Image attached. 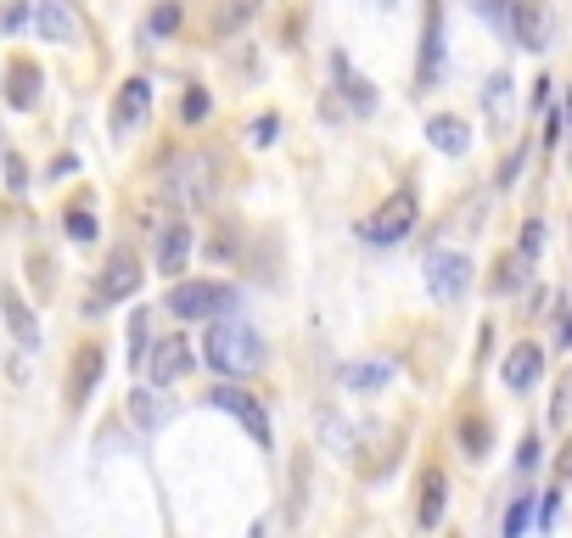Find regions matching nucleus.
Listing matches in <instances>:
<instances>
[{
  "label": "nucleus",
  "mask_w": 572,
  "mask_h": 538,
  "mask_svg": "<svg viewBox=\"0 0 572 538\" xmlns=\"http://www.w3.org/2000/svg\"><path fill=\"white\" fill-rule=\"evenodd\" d=\"M556 510H561V494H556V488H550V499H544V510H539V522L550 527V522H556Z\"/></svg>",
  "instance_id": "nucleus-39"
},
{
  "label": "nucleus",
  "mask_w": 572,
  "mask_h": 538,
  "mask_svg": "<svg viewBox=\"0 0 572 538\" xmlns=\"http://www.w3.org/2000/svg\"><path fill=\"white\" fill-rule=\"evenodd\" d=\"M214 180H219V163L208 152H186L174 157L169 180H163V191H169L174 208H202V202L214 197Z\"/></svg>",
  "instance_id": "nucleus-2"
},
{
  "label": "nucleus",
  "mask_w": 572,
  "mask_h": 538,
  "mask_svg": "<svg viewBox=\"0 0 572 538\" xmlns=\"http://www.w3.org/2000/svg\"><path fill=\"white\" fill-rule=\"evenodd\" d=\"M141 258L129 253V247H118L113 258H107V264H101V275H96V309L101 303H129L135 298V286H141Z\"/></svg>",
  "instance_id": "nucleus-6"
},
{
  "label": "nucleus",
  "mask_w": 572,
  "mask_h": 538,
  "mask_svg": "<svg viewBox=\"0 0 572 538\" xmlns=\"http://www.w3.org/2000/svg\"><path fill=\"white\" fill-rule=\"evenodd\" d=\"M343 382L354 387V393H376V387L393 382V359H365V365H348Z\"/></svg>",
  "instance_id": "nucleus-21"
},
{
  "label": "nucleus",
  "mask_w": 572,
  "mask_h": 538,
  "mask_svg": "<svg viewBox=\"0 0 572 538\" xmlns=\"http://www.w3.org/2000/svg\"><path fill=\"white\" fill-rule=\"evenodd\" d=\"M444 510H449V477L438 466H427V471H421V505H415V522L438 527V522H444Z\"/></svg>",
  "instance_id": "nucleus-13"
},
{
  "label": "nucleus",
  "mask_w": 572,
  "mask_h": 538,
  "mask_svg": "<svg viewBox=\"0 0 572 538\" xmlns=\"http://www.w3.org/2000/svg\"><path fill=\"white\" fill-rule=\"evenodd\" d=\"M34 90H40V73H34V62H17V68H12V107H23V113H29V107H34Z\"/></svg>",
  "instance_id": "nucleus-23"
},
{
  "label": "nucleus",
  "mask_w": 572,
  "mask_h": 538,
  "mask_svg": "<svg viewBox=\"0 0 572 538\" xmlns=\"http://www.w3.org/2000/svg\"><path fill=\"white\" fill-rule=\"evenodd\" d=\"M516 466H522V471L539 466V438H522V454H516Z\"/></svg>",
  "instance_id": "nucleus-37"
},
{
  "label": "nucleus",
  "mask_w": 572,
  "mask_h": 538,
  "mask_svg": "<svg viewBox=\"0 0 572 538\" xmlns=\"http://www.w3.org/2000/svg\"><path fill=\"white\" fill-rule=\"evenodd\" d=\"M186 258H191V230L186 225H169L158 236V269L174 281V269H186Z\"/></svg>",
  "instance_id": "nucleus-19"
},
{
  "label": "nucleus",
  "mask_w": 572,
  "mask_h": 538,
  "mask_svg": "<svg viewBox=\"0 0 572 538\" xmlns=\"http://www.w3.org/2000/svg\"><path fill=\"white\" fill-rule=\"evenodd\" d=\"M438 73H444V23H438V12L427 17V34H421V85H438Z\"/></svg>",
  "instance_id": "nucleus-17"
},
{
  "label": "nucleus",
  "mask_w": 572,
  "mask_h": 538,
  "mask_svg": "<svg viewBox=\"0 0 572 538\" xmlns=\"http://www.w3.org/2000/svg\"><path fill=\"white\" fill-rule=\"evenodd\" d=\"M101 382V348H85V354L73 359V376H68V404H85Z\"/></svg>",
  "instance_id": "nucleus-18"
},
{
  "label": "nucleus",
  "mask_w": 572,
  "mask_h": 538,
  "mask_svg": "<svg viewBox=\"0 0 572 538\" xmlns=\"http://www.w3.org/2000/svg\"><path fill=\"white\" fill-rule=\"evenodd\" d=\"M572 415V370L561 376V387H556V404H550V421H567Z\"/></svg>",
  "instance_id": "nucleus-32"
},
{
  "label": "nucleus",
  "mask_w": 572,
  "mask_h": 538,
  "mask_svg": "<svg viewBox=\"0 0 572 538\" xmlns=\"http://www.w3.org/2000/svg\"><path fill=\"white\" fill-rule=\"evenodd\" d=\"M483 107H488V118H494V124H505V113H511V79H505V73H494V79H488Z\"/></svg>",
  "instance_id": "nucleus-24"
},
{
  "label": "nucleus",
  "mask_w": 572,
  "mask_h": 538,
  "mask_svg": "<svg viewBox=\"0 0 572 538\" xmlns=\"http://www.w3.org/2000/svg\"><path fill=\"white\" fill-rule=\"evenodd\" d=\"M488 438H494V432H488V421H460V443H466V454H488Z\"/></svg>",
  "instance_id": "nucleus-27"
},
{
  "label": "nucleus",
  "mask_w": 572,
  "mask_h": 538,
  "mask_svg": "<svg viewBox=\"0 0 572 538\" xmlns=\"http://www.w3.org/2000/svg\"><path fill=\"white\" fill-rule=\"evenodd\" d=\"M539 247H544V219H528V225H522V253L539 258Z\"/></svg>",
  "instance_id": "nucleus-33"
},
{
  "label": "nucleus",
  "mask_w": 572,
  "mask_h": 538,
  "mask_svg": "<svg viewBox=\"0 0 572 538\" xmlns=\"http://www.w3.org/2000/svg\"><path fill=\"white\" fill-rule=\"evenodd\" d=\"M141 365H146V376H152V387H174L191 370V348L180 337H169V342H158L152 359H141Z\"/></svg>",
  "instance_id": "nucleus-11"
},
{
  "label": "nucleus",
  "mask_w": 572,
  "mask_h": 538,
  "mask_svg": "<svg viewBox=\"0 0 572 538\" xmlns=\"http://www.w3.org/2000/svg\"><path fill=\"white\" fill-rule=\"evenodd\" d=\"M477 12H483L488 23L505 34V23H511V0H477Z\"/></svg>",
  "instance_id": "nucleus-31"
},
{
  "label": "nucleus",
  "mask_w": 572,
  "mask_h": 538,
  "mask_svg": "<svg viewBox=\"0 0 572 538\" xmlns=\"http://www.w3.org/2000/svg\"><path fill=\"white\" fill-rule=\"evenodd\" d=\"M202 354H208V365H214L219 376L242 382V376H258V370H264V337H258L247 320L230 314V320H214V326H208Z\"/></svg>",
  "instance_id": "nucleus-1"
},
{
  "label": "nucleus",
  "mask_w": 572,
  "mask_h": 538,
  "mask_svg": "<svg viewBox=\"0 0 572 538\" xmlns=\"http://www.w3.org/2000/svg\"><path fill=\"white\" fill-rule=\"evenodd\" d=\"M23 17H29V6H23V0H17V6H6V12H0V34H12Z\"/></svg>",
  "instance_id": "nucleus-35"
},
{
  "label": "nucleus",
  "mask_w": 572,
  "mask_h": 538,
  "mask_svg": "<svg viewBox=\"0 0 572 538\" xmlns=\"http://www.w3.org/2000/svg\"><path fill=\"white\" fill-rule=\"evenodd\" d=\"M275 129H281V118H275V113H270V118H258L247 141H253V146H270V141H275Z\"/></svg>",
  "instance_id": "nucleus-34"
},
{
  "label": "nucleus",
  "mask_w": 572,
  "mask_h": 538,
  "mask_svg": "<svg viewBox=\"0 0 572 538\" xmlns=\"http://www.w3.org/2000/svg\"><path fill=\"white\" fill-rule=\"evenodd\" d=\"M528 522H533V499L522 494V499H516L511 510H505V538H516V533H522V527H528Z\"/></svg>",
  "instance_id": "nucleus-30"
},
{
  "label": "nucleus",
  "mask_w": 572,
  "mask_h": 538,
  "mask_svg": "<svg viewBox=\"0 0 572 538\" xmlns=\"http://www.w3.org/2000/svg\"><path fill=\"white\" fill-rule=\"evenodd\" d=\"M415 213H421L415 191H410V185H399V191H393V197H387L382 208H376L371 219L359 225V236L371 241V247H393V241H404V236L415 230Z\"/></svg>",
  "instance_id": "nucleus-3"
},
{
  "label": "nucleus",
  "mask_w": 572,
  "mask_h": 538,
  "mask_svg": "<svg viewBox=\"0 0 572 538\" xmlns=\"http://www.w3.org/2000/svg\"><path fill=\"white\" fill-rule=\"evenodd\" d=\"M146 29H152V34H174V29H180V0H158Z\"/></svg>",
  "instance_id": "nucleus-28"
},
{
  "label": "nucleus",
  "mask_w": 572,
  "mask_h": 538,
  "mask_svg": "<svg viewBox=\"0 0 572 538\" xmlns=\"http://www.w3.org/2000/svg\"><path fill=\"white\" fill-rule=\"evenodd\" d=\"M466 286H472V258L466 253H427V292L438 303H460L466 298Z\"/></svg>",
  "instance_id": "nucleus-5"
},
{
  "label": "nucleus",
  "mask_w": 572,
  "mask_h": 538,
  "mask_svg": "<svg viewBox=\"0 0 572 538\" xmlns=\"http://www.w3.org/2000/svg\"><path fill=\"white\" fill-rule=\"evenodd\" d=\"M6 174H12V191H23V185H29V169H23V157H6Z\"/></svg>",
  "instance_id": "nucleus-38"
},
{
  "label": "nucleus",
  "mask_w": 572,
  "mask_h": 538,
  "mask_svg": "<svg viewBox=\"0 0 572 538\" xmlns=\"http://www.w3.org/2000/svg\"><path fill=\"white\" fill-rule=\"evenodd\" d=\"M258 12H264V0H219V6H214V34H219V40H230V34H242Z\"/></svg>",
  "instance_id": "nucleus-16"
},
{
  "label": "nucleus",
  "mask_w": 572,
  "mask_h": 538,
  "mask_svg": "<svg viewBox=\"0 0 572 538\" xmlns=\"http://www.w3.org/2000/svg\"><path fill=\"white\" fill-rule=\"evenodd\" d=\"M146 320H152L146 309H135V314H129V337H124V348H129V365H141V359H146Z\"/></svg>",
  "instance_id": "nucleus-25"
},
{
  "label": "nucleus",
  "mask_w": 572,
  "mask_h": 538,
  "mask_svg": "<svg viewBox=\"0 0 572 538\" xmlns=\"http://www.w3.org/2000/svg\"><path fill=\"white\" fill-rule=\"evenodd\" d=\"M427 141L438 146L444 157H460L466 146H472V129L460 124V118H449V113H444V118H432V124H427Z\"/></svg>",
  "instance_id": "nucleus-20"
},
{
  "label": "nucleus",
  "mask_w": 572,
  "mask_h": 538,
  "mask_svg": "<svg viewBox=\"0 0 572 538\" xmlns=\"http://www.w3.org/2000/svg\"><path fill=\"white\" fill-rule=\"evenodd\" d=\"M331 73H337V90H343V101H348V107H354V113H371V107H376L371 79L348 68V57H331Z\"/></svg>",
  "instance_id": "nucleus-15"
},
{
  "label": "nucleus",
  "mask_w": 572,
  "mask_h": 538,
  "mask_svg": "<svg viewBox=\"0 0 572 538\" xmlns=\"http://www.w3.org/2000/svg\"><path fill=\"white\" fill-rule=\"evenodd\" d=\"M208 404H214V410H225L230 421H242L247 432H253V438L264 443V449H270V415L258 410V398H253V393H242V387H230V382H219L214 393H208Z\"/></svg>",
  "instance_id": "nucleus-7"
},
{
  "label": "nucleus",
  "mask_w": 572,
  "mask_h": 538,
  "mask_svg": "<svg viewBox=\"0 0 572 538\" xmlns=\"http://www.w3.org/2000/svg\"><path fill=\"white\" fill-rule=\"evenodd\" d=\"M567 113H572V90H567Z\"/></svg>",
  "instance_id": "nucleus-41"
},
{
  "label": "nucleus",
  "mask_w": 572,
  "mask_h": 538,
  "mask_svg": "<svg viewBox=\"0 0 572 538\" xmlns=\"http://www.w3.org/2000/svg\"><path fill=\"white\" fill-rule=\"evenodd\" d=\"M146 107H152V85H146V79H129L113 101V135H129V129L146 118Z\"/></svg>",
  "instance_id": "nucleus-12"
},
{
  "label": "nucleus",
  "mask_w": 572,
  "mask_h": 538,
  "mask_svg": "<svg viewBox=\"0 0 572 538\" xmlns=\"http://www.w3.org/2000/svg\"><path fill=\"white\" fill-rule=\"evenodd\" d=\"M556 348H572V314L561 320V331H556Z\"/></svg>",
  "instance_id": "nucleus-40"
},
{
  "label": "nucleus",
  "mask_w": 572,
  "mask_h": 538,
  "mask_svg": "<svg viewBox=\"0 0 572 538\" xmlns=\"http://www.w3.org/2000/svg\"><path fill=\"white\" fill-rule=\"evenodd\" d=\"M219 309H236V298L214 281H174L163 298V314H174V320H208Z\"/></svg>",
  "instance_id": "nucleus-4"
},
{
  "label": "nucleus",
  "mask_w": 572,
  "mask_h": 538,
  "mask_svg": "<svg viewBox=\"0 0 572 538\" xmlns=\"http://www.w3.org/2000/svg\"><path fill=\"white\" fill-rule=\"evenodd\" d=\"M539 370H544V354L533 348V342H516L511 359L500 365V376H505V387H511V393H528V387L539 382Z\"/></svg>",
  "instance_id": "nucleus-14"
},
{
  "label": "nucleus",
  "mask_w": 572,
  "mask_h": 538,
  "mask_svg": "<svg viewBox=\"0 0 572 538\" xmlns=\"http://www.w3.org/2000/svg\"><path fill=\"white\" fill-rule=\"evenodd\" d=\"M505 34H511L522 51H544V40H550V23H544V6H539V0H511V23H505Z\"/></svg>",
  "instance_id": "nucleus-9"
},
{
  "label": "nucleus",
  "mask_w": 572,
  "mask_h": 538,
  "mask_svg": "<svg viewBox=\"0 0 572 538\" xmlns=\"http://www.w3.org/2000/svg\"><path fill=\"white\" fill-rule=\"evenodd\" d=\"M68 241H96V213H90V208L68 213Z\"/></svg>",
  "instance_id": "nucleus-29"
},
{
  "label": "nucleus",
  "mask_w": 572,
  "mask_h": 538,
  "mask_svg": "<svg viewBox=\"0 0 572 538\" xmlns=\"http://www.w3.org/2000/svg\"><path fill=\"white\" fill-rule=\"evenodd\" d=\"M208 107H214V96H208L202 85H191L186 101H180V118H186V124H202V118H208Z\"/></svg>",
  "instance_id": "nucleus-26"
},
{
  "label": "nucleus",
  "mask_w": 572,
  "mask_h": 538,
  "mask_svg": "<svg viewBox=\"0 0 572 538\" xmlns=\"http://www.w3.org/2000/svg\"><path fill=\"white\" fill-rule=\"evenodd\" d=\"M0 314H6V331L17 337V348H40V320H34V309L23 303V292L12 281H0Z\"/></svg>",
  "instance_id": "nucleus-10"
},
{
  "label": "nucleus",
  "mask_w": 572,
  "mask_h": 538,
  "mask_svg": "<svg viewBox=\"0 0 572 538\" xmlns=\"http://www.w3.org/2000/svg\"><path fill=\"white\" fill-rule=\"evenodd\" d=\"M34 29H40L45 45H73L79 34H85V23H79V12H73V0H34Z\"/></svg>",
  "instance_id": "nucleus-8"
},
{
  "label": "nucleus",
  "mask_w": 572,
  "mask_h": 538,
  "mask_svg": "<svg viewBox=\"0 0 572 538\" xmlns=\"http://www.w3.org/2000/svg\"><path fill=\"white\" fill-rule=\"evenodd\" d=\"M556 482H572V438L561 443V454H556Z\"/></svg>",
  "instance_id": "nucleus-36"
},
{
  "label": "nucleus",
  "mask_w": 572,
  "mask_h": 538,
  "mask_svg": "<svg viewBox=\"0 0 572 538\" xmlns=\"http://www.w3.org/2000/svg\"><path fill=\"white\" fill-rule=\"evenodd\" d=\"M124 404H129V421H141L146 432H158V426L169 421V410H163V398H158V393H129Z\"/></svg>",
  "instance_id": "nucleus-22"
}]
</instances>
